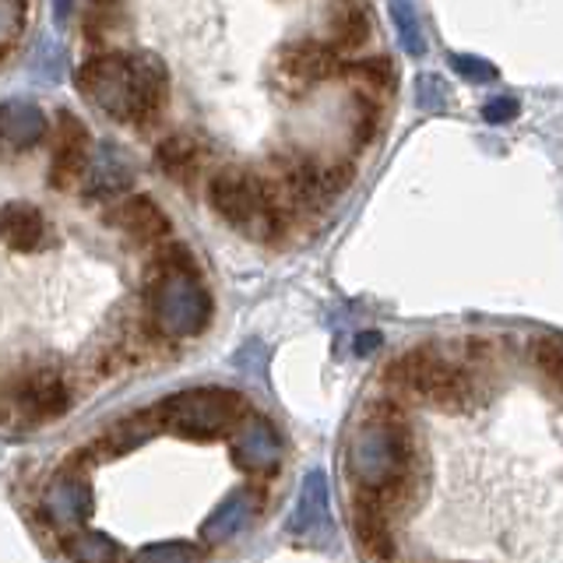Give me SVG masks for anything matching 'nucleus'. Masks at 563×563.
Masks as SVG:
<instances>
[{"mask_svg":"<svg viewBox=\"0 0 563 563\" xmlns=\"http://www.w3.org/2000/svg\"><path fill=\"white\" fill-rule=\"evenodd\" d=\"M88 155H92V141H88V128L75 113H60L57 117V152H53V169H49V184L57 190H70L88 166Z\"/></svg>","mask_w":563,"mask_h":563,"instance_id":"8","label":"nucleus"},{"mask_svg":"<svg viewBox=\"0 0 563 563\" xmlns=\"http://www.w3.org/2000/svg\"><path fill=\"white\" fill-rule=\"evenodd\" d=\"M243 412H246L243 395L225 391V387H194V391L166 398L152 412V419H158V427L190 440H216L233 430L243 419Z\"/></svg>","mask_w":563,"mask_h":563,"instance_id":"4","label":"nucleus"},{"mask_svg":"<svg viewBox=\"0 0 563 563\" xmlns=\"http://www.w3.org/2000/svg\"><path fill=\"white\" fill-rule=\"evenodd\" d=\"M152 313L163 331L198 334L211 317V296L198 272H158L152 286Z\"/></svg>","mask_w":563,"mask_h":563,"instance_id":"6","label":"nucleus"},{"mask_svg":"<svg viewBox=\"0 0 563 563\" xmlns=\"http://www.w3.org/2000/svg\"><path fill=\"white\" fill-rule=\"evenodd\" d=\"M278 67L292 85H317V81H328L334 70H339V57H334V49L307 40V43H289L282 49Z\"/></svg>","mask_w":563,"mask_h":563,"instance_id":"13","label":"nucleus"},{"mask_svg":"<svg viewBox=\"0 0 563 563\" xmlns=\"http://www.w3.org/2000/svg\"><path fill=\"white\" fill-rule=\"evenodd\" d=\"M349 472L356 489L377 500L387 515L412 507L419 497V451L405 412L391 401H377L349 444Z\"/></svg>","mask_w":563,"mask_h":563,"instance_id":"1","label":"nucleus"},{"mask_svg":"<svg viewBox=\"0 0 563 563\" xmlns=\"http://www.w3.org/2000/svg\"><path fill=\"white\" fill-rule=\"evenodd\" d=\"M352 532H356V542L366 560L395 563L398 542H395L391 515L377 500H369L366 493H352Z\"/></svg>","mask_w":563,"mask_h":563,"instance_id":"7","label":"nucleus"},{"mask_svg":"<svg viewBox=\"0 0 563 563\" xmlns=\"http://www.w3.org/2000/svg\"><path fill=\"white\" fill-rule=\"evenodd\" d=\"M352 75H360L369 88H391L395 85V64L387 57H369L352 64Z\"/></svg>","mask_w":563,"mask_h":563,"instance_id":"20","label":"nucleus"},{"mask_svg":"<svg viewBox=\"0 0 563 563\" xmlns=\"http://www.w3.org/2000/svg\"><path fill=\"white\" fill-rule=\"evenodd\" d=\"M518 113H521V102L515 96H493L483 106V120L486 123H510Z\"/></svg>","mask_w":563,"mask_h":563,"instance_id":"22","label":"nucleus"},{"mask_svg":"<svg viewBox=\"0 0 563 563\" xmlns=\"http://www.w3.org/2000/svg\"><path fill=\"white\" fill-rule=\"evenodd\" d=\"M0 240L18 254H29L35 246H43V240H46L43 211L32 201H8L0 208Z\"/></svg>","mask_w":563,"mask_h":563,"instance_id":"14","label":"nucleus"},{"mask_svg":"<svg viewBox=\"0 0 563 563\" xmlns=\"http://www.w3.org/2000/svg\"><path fill=\"white\" fill-rule=\"evenodd\" d=\"M377 345H380V334H377V331H369V334H360V345H356V349L366 352V349H377Z\"/></svg>","mask_w":563,"mask_h":563,"instance_id":"25","label":"nucleus"},{"mask_svg":"<svg viewBox=\"0 0 563 563\" xmlns=\"http://www.w3.org/2000/svg\"><path fill=\"white\" fill-rule=\"evenodd\" d=\"M18 405L25 409L29 419L43 422V419H57L67 412V384L53 374V369H35L22 384H18Z\"/></svg>","mask_w":563,"mask_h":563,"instance_id":"12","label":"nucleus"},{"mask_svg":"<svg viewBox=\"0 0 563 563\" xmlns=\"http://www.w3.org/2000/svg\"><path fill=\"white\" fill-rule=\"evenodd\" d=\"M448 67L454 70L457 78H465V81H493V78L500 75V70L493 67L489 60L472 57V53H451V57H448Z\"/></svg>","mask_w":563,"mask_h":563,"instance_id":"18","label":"nucleus"},{"mask_svg":"<svg viewBox=\"0 0 563 563\" xmlns=\"http://www.w3.org/2000/svg\"><path fill=\"white\" fill-rule=\"evenodd\" d=\"M387 380L401 387V391H412L448 412H465L475 401V384L468 377V369L448 363L440 352L427 345L409 349L401 360L387 366Z\"/></svg>","mask_w":563,"mask_h":563,"instance_id":"3","label":"nucleus"},{"mask_svg":"<svg viewBox=\"0 0 563 563\" xmlns=\"http://www.w3.org/2000/svg\"><path fill=\"white\" fill-rule=\"evenodd\" d=\"M369 32H374V25H369V14L360 4L342 8V14L334 18V29H331V46L334 49H363L369 43Z\"/></svg>","mask_w":563,"mask_h":563,"instance_id":"17","label":"nucleus"},{"mask_svg":"<svg viewBox=\"0 0 563 563\" xmlns=\"http://www.w3.org/2000/svg\"><path fill=\"white\" fill-rule=\"evenodd\" d=\"M201 158H205V145L194 134H169L155 152L158 169H163L169 180L184 184V187H194V180H198Z\"/></svg>","mask_w":563,"mask_h":563,"instance_id":"15","label":"nucleus"},{"mask_svg":"<svg viewBox=\"0 0 563 563\" xmlns=\"http://www.w3.org/2000/svg\"><path fill=\"white\" fill-rule=\"evenodd\" d=\"M110 225L120 229L123 236H131L134 243H155L169 236V219L166 211L158 208L145 194H131L110 211Z\"/></svg>","mask_w":563,"mask_h":563,"instance_id":"10","label":"nucleus"},{"mask_svg":"<svg viewBox=\"0 0 563 563\" xmlns=\"http://www.w3.org/2000/svg\"><path fill=\"white\" fill-rule=\"evenodd\" d=\"M81 180H85V194L92 201L117 198V194H123L134 184V163L120 145L102 141V145L96 148V155H88V166H85Z\"/></svg>","mask_w":563,"mask_h":563,"instance_id":"9","label":"nucleus"},{"mask_svg":"<svg viewBox=\"0 0 563 563\" xmlns=\"http://www.w3.org/2000/svg\"><path fill=\"white\" fill-rule=\"evenodd\" d=\"M208 205L219 219L236 229H251L254 236L272 240L282 222L275 194L246 169H219L208 184Z\"/></svg>","mask_w":563,"mask_h":563,"instance_id":"5","label":"nucleus"},{"mask_svg":"<svg viewBox=\"0 0 563 563\" xmlns=\"http://www.w3.org/2000/svg\"><path fill=\"white\" fill-rule=\"evenodd\" d=\"M78 92L120 123H152L169 96L166 64L155 53H96L75 70Z\"/></svg>","mask_w":563,"mask_h":563,"instance_id":"2","label":"nucleus"},{"mask_svg":"<svg viewBox=\"0 0 563 563\" xmlns=\"http://www.w3.org/2000/svg\"><path fill=\"white\" fill-rule=\"evenodd\" d=\"M46 134V113L29 99H11L0 102V148L8 152H25L40 145Z\"/></svg>","mask_w":563,"mask_h":563,"instance_id":"11","label":"nucleus"},{"mask_svg":"<svg viewBox=\"0 0 563 563\" xmlns=\"http://www.w3.org/2000/svg\"><path fill=\"white\" fill-rule=\"evenodd\" d=\"M25 25V0H0V57L8 53V43Z\"/></svg>","mask_w":563,"mask_h":563,"instance_id":"19","label":"nucleus"},{"mask_svg":"<svg viewBox=\"0 0 563 563\" xmlns=\"http://www.w3.org/2000/svg\"><path fill=\"white\" fill-rule=\"evenodd\" d=\"M536 363H539V369H545V377H550V380H560V366H563L560 342L556 339H539L536 342Z\"/></svg>","mask_w":563,"mask_h":563,"instance_id":"23","label":"nucleus"},{"mask_svg":"<svg viewBox=\"0 0 563 563\" xmlns=\"http://www.w3.org/2000/svg\"><path fill=\"white\" fill-rule=\"evenodd\" d=\"M155 268L158 272H198L194 268V254L184 243H166L155 257Z\"/></svg>","mask_w":563,"mask_h":563,"instance_id":"21","label":"nucleus"},{"mask_svg":"<svg viewBox=\"0 0 563 563\" xmlns=\"http://www.w3.org/2000/svg\"><path fill=\"white\" fill-rule=\"evenodd\" d=\"M92 4H117V0H92Z\"/></svg>","mask_w":563,"mask_h":563,"instance_id":"26","label":"nucleus"},{"mask_svg":"<svg viewBox=\"0 0 563 563\" xmlns=\"http://www.w3.org/2000/svg\"><path fill=\"white\" fill-rule=\"evenodd\" d=\"M70 14H75V0H53V22L67 25Z\"/></svg>","mask_w":563,"mask_h":563,"instance_id":"24","label":"nucleus"},{"mask_svg":"<svg viewBox=\"0 0 563 563\" xmlns=\"http://www.w3.org/2000/svg\"><path fill=\"white\" fill-rule=\"evenodd\" d=\"M387 11H391V22H395L398 43L405 46V53H409V57H422V53H427V32H422L419 11L412 0H391Z\"/></svg>","mask_w":563,"mask_h":563,"instance_id":"16","label":"nucleus"}]
</instances>
